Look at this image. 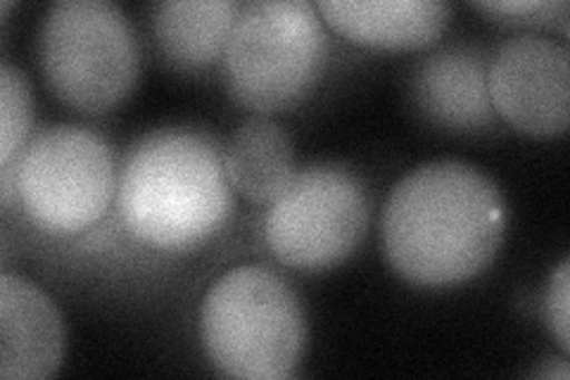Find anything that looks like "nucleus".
<instances>
[{"mask_svg":"<svg viewBox=\"0 0 570 380\" xmlns=\"http://www.w3.org/2000/svg\"><path fill=\"white\" fill-rule=\"evenodd\" d=\"M570 52L538 33H521L497 48L488 65L494 113L530 136H559L570 115Z\"/></svg>","mask_w":570,"mask_h":380,"instance_id":"obj_8","label":"nucleus"},{"mask_svg":"<svg viewBox=\"0 0 570 380\" xmlns=\"http://www.w3.org/2000/svg\"><path fill=\"white\" fill-rule=\"evenodd\" d=\"M43 77L62 103L100 115L131 94L138 41L129 17L110 0H60L41 25Z\"/></svg>","mask_w":570,"mask_h":380,"instance_id":"obj_5","label":"nucleus"},{"mask_svg":"<svg viewBox=\"0 0 570 380\" xmlns=\"http://www.w3.org/2000/svg\"><path fill=\"white\" fill-rule=\"evenodd\" d=\"M371 203L362 178L341 165L299 169L266 212L264 235L274 257L299 271L345 262L368 228Z\"/></svg>","mask_w":570,"mask_h":380,"instance_id":"obj_7","label":"nucleus"},{"mask_svg":"<svg viewBox=\"0 0 570 380\" xmlns=\"http://www.w3.org/2000/svg\"><path fill=\"white\" fill-rule=\"evenodd\" d=\"M222 58L240 105L255 113L288 110L324 71L328 33L307 0H255L240 8Z\"/></svg>","mask_w":570,"mask_h":380,"instance_id":"obj_4","label":"nucleus"},{"mask_svg":"<svg viewBox=\"0 0 570 380\" xmlns=\"http://www.w3.org/2000/svg\"><path fill=\"white\" fill-rule=\"evenodd\" d=\"M480 10L494 12V14H509L513 20H542V17H551L554 20V12L568 10V3H549V0H485V3H475Z\"/></svg>","mask_w":570,"mask_h":380,"instance_id":"obj_16","label":"nucleus"},{"mask_svg":"<svg viewBox=\"0 0 570 380\" xmlns=\"http://www.w3.org/2000/svg\"><path fill=\"white\" fill-rule=\"evenodd\" d=\"M507 207L494 181L459 159L409 172L383 210V250L402 279L423 288L471 281L504 243Z\"/></svg>","mask_w":570,"mask_h":380,"instance_id":"obj_1","label":"nucleus"},{"mask_svg":"<svg viewBox=\"0 0 570 380\" xmlns=\"http://www.w3.org/2000/svg\"><path fill=\"white\" fill-rule=\"evenodd\" d=\"M205 354L224 376L283 380L299 364L307 321L291 283L266 266H238L212 283L200 306Z\"/></svg>","mask_w":570,"mask_h":380,"instance_id":"obj_3","label":"nucleus"},{"mask_svg":"<svg viewBox=\"0 0 570 380\" xmlns=\"http://www.w3.org/2000/svg\"><path fill=\"white\" fill-rule=\"evenodd\" d=\"M117 210L136 241L181 252L217 235L234 212V186L212 136L167 126L134 143L117 178Z\"/></svg>","mask_w":570,"mask_h":380,"instance_id":"obj_2","label":"nucleus"},{"mask_svg":"<svg viewBox=\"0 0 570 380\" xmlns=\"http://www.w3.org/2000/svg\"><path fill=\"white\" fill-rule=\"evenodd\" d=\"M238 0H167L155 10L163 56L181 69H200L224 56L240 12Z\"/></svg>","mask_w":570,"mask_h":380,"instance_id":"obj_13","label":"nucleus"},{"mask_svg":"<svg viewBox=\"0 0 570 380\" xmlns=\"http://www.w3.org/2000/svg\"><path fill=\"white\" fill-rule=\"evenodd\" d=\"M33 121V96L24 71L0 65V165H12L27 146Z\"/></svg>","mask_w":570,"mask_h":380,"instance_id":"obj_14","label":"nucleus"},{"mask_svg":"<svg viewBox=\"0 0 570 380\" xmlns=\"http://www.w3.org/2000/svg\"><path fill=\"white\" fill-rule=\"evenodd\" d=\"M65 354V323L39 285L0 276V378L41 380L56 373Z\"/></svg>","mask_w":570,"mask_h":380,"instance_id":"obj_9","label":"nucleus"},{"mask_svg":"<svg viewBox=\"0 0 570 380\" xmlns=\"http://www.w3.org/2000/svg\"><path fill=\"white\" fill-rule=\"evenodd\" d=\"M224 162L234 191L257 205H272L297 174L291 134L266 117H253L238 126Z\"/></svg>","mask_w":570,"mask_h":380,"instance_id":"obj_12","label":"nucleus"},{"mask_svg":"<svg viewBox=\"0 0 570 380\" xmlns=\"http://www.w3.org/2000/svg\"><path fill=\"white\" fill-rule=\"evenodd\" d=\"M544 316L549 331L554 333L559 348L570 350V262L563 260L559 269L551 274L547 295H544Z\"/></svg>","mask_w":570,"mask_h":380,"instance_id":"obj_15","label":"nucleus"},{"mask_svg":"<svg viewBox=\"0 0 570 380\" xmlns=\"http://www.w3.org/2000/svg\"><path fill=\"white\" fill-rule=\"evenodd\" d=\"M488 60L471 46L433 52L414 81V96L425 117L448 129L475 131L492 124L494 107L488 88Z\"/></svg>","mask_w":570,"mask_h":380,"instance_id":"obj_10","label":"nucleus"},{"mask_svg":"<svg viewBox=\"0 0 570 380\" xmlns=\"http://www.w3.org/2000/svg\"><path fill=\"white\" fill-rule=\"evenodd\" d=\"M14 181L29 220L58 235L96 226L117 191L110 146L96 131L75 124L36 134L17 155Z\"/></svg>","mask_w":570,"mask_h":380,"instance_id":"obj_6","label":"nucleus"},{"mask_svg":"<svg viewBox=\"0 0 570 380\" xmlns=\"http://www.w3.org/2000/svg\"><path fill=\"white\" fill-rule=\"evenodd\" d=\"M316 10L350 41L392 50L433 43L450 22L444 0H321Z\"/></svg>","mask_w":570,"mask_h":380,"instance_id":"obj_11","label":"nucleus"}]
</instances>
